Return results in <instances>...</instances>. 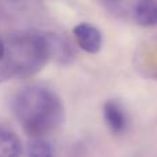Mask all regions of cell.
I'll return each instance as SVG.
<instances>
[{
  "label": "cell",
  "instance_id": "30bf717a",
  "mask_svg": "<svg viewBox=\"0 0 157 157\" xmlns=\"http://www.w3.org/2000/svg\"><path fill=\"white\" fill-rule=\"evenodd\" d=\"M102 2H106V3H116V2H119V0H102Z\"/></svg>",
  "mask_w": 157,
  "mask_h": 157
},
{
  "label": "cell",
  "instance_id": "52a82bcc",
  "mask_svg": "<svg viewBox=\"0 0 157 157\" xmlns=\"http://www.w3.org/2000/svg\"><path fill=\"white\" fill-rule=\"evenodd\" d=\"M28 157H54V150L46 139L33 138L28 146Z\"/></svg>",
  "mask_w": 157,
  "mask_h": 157
},
{
  "label": "cell",
  "instance_id": "ba28073f",
  "mask_svg": "<svg viewBox=\"0 0 157 157\" xmlns=\"http://www.w3.org/2000/svg\"><path fill=\"white\" fill-rule=\"evenodd\" d=\"M4 80H8V75H7V72H6L3 63L0 62V83H2V81H4Z\"/></svg>",
  "mask_w": 157,
  "mask_h": 157
},
{
  "label": "cell",
  "instance_id": "6da1fadb",
  "mask_svg": "<svg viewBox=\"0 0 157 157\" xmlns=\"http://www.w3.org/2000/svg\"><path fill=\"white\" fill-rule=\"evenodd\" d=\"M13 110L22 130L32 138L51 134L65 117L61 98L52 90L41 86L22 88L14 98Z\"/></svg>",
  "mask_w": 157,
  "mask_h": 157
},
{
  "label": "cell",
  "instance_id": "5b68a950",
  "mask_svg": "<svg viewBox=\"0 0 157 157\" xmlns=\"http://www.w3.org/2000/svg\"><path fill=\"white\" fill-rule=\"evenodd\" d=\"M134 14L141 26H157V0H138Z\"/></svg>",
  "mask_w": 157,
  "mask_h": 157
},
{
  "label": "cell",
  "instance_id": "7a4b0ae2",
  "mask_svg": "<svg viewBox=\"0 0 157 157\" xmlns=\"http://www.w3.org/2000/svg\"><path fill=\"white\" fill-rule=\"evenodd\" d=\"M6 44V43H4ZM51 58V46L47 35L21 33L6 44L3 63L8 78L28 77L37 73Z\"/></svg>",
  "mask_w": 157,
  "mask_h": 157
},
{
  "label": "cell",
  "instance_id": "3957f363",
  "mask_svg": "<svg viewBox=\"0 0 157 157\" xmlns=\"http://www.w3.org/2000/svg\"><path fill=\"white\" fill-rule=\"evenodd\" d=\"M73 36L77 46L87 54H97L102 48V33L97 26L88 24V22H81V24L76 25L73 28Z\"/></svg>",
  "mask_w": 157,
  "mask_h": 157
},
{
  "label": "cell",
  "instance_id": "8992f818",
  "mask_svg": "<svg viewBox=\"0 0 157 157\" xmlns=\"http://www.w3.org/2000/svg\"><path fill=\"white\" fill-rule=\"evenodd\" d=\"M21 139L13 131L0 128V157H21Z\"/></svg>",
  "mask_w": 157,
  "mask_h": 157
},
{
  "label": "cell",
  "instance_id": "277c9868",
  "mask_svg": "<svg viewBox=\"0 0 157 157\" xmlns=\"http://www.w3.org/2000/svg\"><path fill=\"white\" fill-rule=\"evenodd\" d=\"M102 113L106 125L113 134H123L127 130V124H128L127 113H125L124 108L117 101L113 99L106 101L102 108Z\"/></svg>",
  "mask_w": 157,
  "mask_h": 157
},
{
  "label": "cell",
  "instance_id": "9c48e42d",
  "mask_svg": "<svg viewBox=\"0 0 157 157\" xmlns=\"http://www.w3.org/2000/svg\"><path fill=\"white\" fill-rule=\"evenodd\" d=\"M4 51H6V44H4V41L0 39V61L4 57Z\"/></svg>",
  "mask_w": 157,
  "mask_h": 157
}]
</instances>
